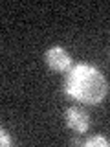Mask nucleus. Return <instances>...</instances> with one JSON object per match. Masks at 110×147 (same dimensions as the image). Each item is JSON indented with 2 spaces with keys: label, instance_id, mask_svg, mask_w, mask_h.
Masks as SVG:
<instances>
[{
  "label": "nucleus",
  "instance_id": "obj_3",
  "mask_svg": "<svg viewBox=\"0 0 110 147\" xmlns=\"http://www.w3.org/2000/svg\"><path fill=\"white\" fill-rule=\"evenodd\" d=\"M64 121H66V125L70 127L73 132H77V134L86 132L88 127H90V116H88V112L81 107L66 109V112H64Z\"/></svg>",
  "mask_w": 110,
  "mask_h": 147
},
{
  "label": "nucleus",
  "instance_id": "obj_4",
  "mask_svg": "<svg viewBox=\"0 0 110 147\" xmlns=\"http://www.w3.org/2000/svg\"><path fill=\"white\" fill-rule=\"evenodd\" d=\"M82 145L85 147H110V142L103 136H92L82 142Z\"/></svg>",
  "mask_w": 110,
  "mask_h": 147
},
{
  "label": "nucleus",
  "instance_id": "obj_2",
  "mask_svg": "<svg viewBox=\"0 0 110 147\" xmlns=\"http://www.w3.org/2000/svg\"><path fill=\"white\" fill-rule=\"evenodd\" d=\"M44 61L48 64V68L53 72H68L72 68V55L62 46H52L46 52Z\"/></svg>",
  "mask_w": 110,
  "mask_h": 147
},
{
  "label": "nucleus",
  "instance_id": "obj_1",
  "mask_svg": "<svg viewBox=\"0 0 110 147\" xmlns=\"http://www.w3.org/2000/svg\"><path fill=\"white\" fill-rule=\"evenodd\" d=\"M64 92L79 103L99 105L108 94V83L97 66L81 63L66 72Z\"/></svg>",
  "mask_w": 110,
  "mask_h": 147
},
{
  "label": "nucleus",
  "instance_id": "obj_5",
  "mask_svg": "<svg viewBox=\"0 0 110 147\" xmlns=\"http://www.w3.org/2000/svg\"><path fill=\"white\" fill-rule=\"evenodd\" d=\"M0 144H2V147H9V145H11V138H9L6 129H0Z\"/></svg>",
  "mask_w": 110,
  "mask_h": 147
}]
</instances>
